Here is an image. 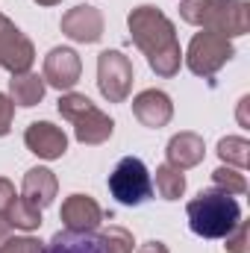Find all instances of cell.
<instances>
[{
	"mask_svg": "<svg viewBox=\"0 0 250 253\" xmlns=\"http://www.w3.org/2000/svg\"><path fill=\"white\" fill-rule=\"evenodd\" d=\"M0 18H3V15H0Z\"/></svg>",
	"mask_w": 250,
	"mask_h": 253,
	"instance_id": "f546056e",
	"label": "cell"
},
{
	"mask_svg": "<svg viewBox=\"0 0 250 253\" xmlns=\"http://www.w3.org/2000/svg\"><path fill=\"white\" fill-rule=\"evenodd\" d=\"M59 221L65 224V230L74 233H97L100 224L106 221V212L91 194H71L59 209Z\"/></svg>",
	"mask_w": 250,
	"mask_h": 253,
	"instance_id": "8fae6325",
	"label": "cell"
},
{
	"mask_svg": "<svg viewBox=\"0 0 250 253\" xmlns=\"http://www.w3.org/2000/svg\"><path fill=\"white\" fill-rule=\"evenodd\" d=\"M9 236H12V227H9V221H6V218L0 215V245H3V242H6Z\"/></svg>",
	"mask_w": 250,
	"mask_h": 253,
	"instance_id": "83f0119b",
	"label": "cell"
},
{
	"mask_svg": "<svg viewBox=\"0 0 250 253\" xmlns=\"http://www.w3.org/2000/svg\"><path fill=\"white\" fill-rule=\"evenodd\" d=\"M156 194L162 200H180L186 194V174L174 165H159L156 168Z\"/></svg>",
	"mask_w": 250,
	"mask_h": 253,
	"instance_id": "ffe728a7",
	"label": "cell"
},
{
	"mask_svg": "<svg viewBox=\"0 0 250 253\" xmlns=\"http://www.w3.org/2000/svg\"><path fill=\"white\" fill-rule=\"evenodd\" d=\"M106 186H109V194H112L121 206H141V203L150 200V194H153L150 171H147V165H144L138 156H124V159H118V165L112 168Z\"/></svg>",
	"mask_w": 250,
	"mask_h": 253,
	"instance_id": "8992f818",
	"label": "cell"
},
{
	"mask_svg": "<svg viewBox=\"0 0 250 253\" xmlns=\"http://www.w3.org/2000/svg\"><path fill=\"white\" fill-rule=\"evenodd\" d=\"M15 197H18V194H15V186H12L6 177H0V215H6V209L12 206Z\"/></svg>",
	"mask_w": 250,
	"mask_h": 253,
	"instance_id": "484cf974",
	"label": "cell"
},
{
	"mask_svg": "<svg viewBox=\"0 0 250 253\" xmlns=\"http://www.w3.org/2000/svg\"><path fill=\"white\" fill-rule=\"evenodd\" d=\"M24 144L30 153H36L39 159H62L68 150V135L62 126L50 124V121H33L24 129Z\"/></svg>",
	"mask_w": 250,
	"mask_h": 253,
	"instance_id": "7c38bea8",
	"label": "cell"
},
{
	"mask_svg": "<svg viewBox=\"0 0 250 253\" xmlns=\"http://www.w3.org/2000/svg\"><path fill=\"white\" fill-rule=\"evenodd\" d=\"M212 186L236 197V194H245V191H248V180H245V174H242L239 168L221 165V168L212 171Z\"/></svg>",
	"mask_w": 250,
	"mask_h": 253,
	"instance_id": "7402d4cb",
	"label": "cell"
},
{
	"mask_svg": "<svg viewBox=\"0 0 250 253\" xmlns=\"http://www.w3.org/2000/svg\"><path fill=\"white\" fill-rule=\"evenodd\" d=\"M59 30H62V36H68V39L77 42V44H94V42L103 39L106 24H103L100 9H94V6H88V3H80V6L68 9L62 15Z\"/></svg>",
	"mask_w": 250,
	"mask_h": 253,
	"instance_id": "9c48e42d",
	"label": "cell"
},
{
	"mask_svg": "<svg viewBox=\"0 0 250 253\" xmlns=\"http://www.w3.org/2000/svg\"><path fill=\"white\" fill-rule=\"evenodd\" d=\"M218 156H221L224 165L245 171L250 165V141L242 138V135H224L218 141Z\"/></svg>",
	"mask_w": 250,
	"mask_h": 253,
	"instance_id": "d6986e66",
	"label": "cell"
},
{
	"mask_svg": "<svg viewBox=\"0 0 250 253\" xmlns=\"http://www.w3.org/2000/svg\"><path fill=\"white\" fill-rule=\"evenodd\" d=\"M39 6H56V3H62V0H36Z\"/></svg>",
	"mask_w": 250,
	"mask_h": 253,
	"instance_id": "f1b7e54d",
	"label": "cell"
},
{
	"mask_svg": "<svg viewBox=\"0 0 250 253\" xmlns=\"http://www.w3.org/2000/svg\"><path fill=\"white\" fill-rule=\"evenodd\" d=\"M180 18L227 39H239L250 30V6L245 0H183Z\"/></svg>",
	"mask_w": 250,
	"mask_h": 253,
	"instance_id": "3957f363",
	"label": "cell"
},
{
	"mask_svg": "<svg viewBox=\"0 0 250 253\" xmlns=\"http://www.w3.org/2000/svg\"><path fill=\"white\" fill-rule=\"evenodd\" d=\"M132 115H135V121L141 126L162 129L174 118V103H171V97L162 88H144L132 100Z\"/></svg>",
	"mask_w": 250,
	"mask_h": 253,
	"instance_id": "4fadbf2b",
	"label": "cell"
},
{
	"mask_svg": "<svg viewBox=\"0 0 250 253\" xmlns=\"http://www.w3.org/2000/svg\"><path fill=\"white\" fill-rule=\"evenodd\" d=\"M44 91H47L44 77H39V74H33V71L15 74V77L9 80V97H12L15 106H24V109L39 106V103L44 100Z\"/></svg>",
	"mask_w": 250,
	"mask_h": 253,
	"instance_id": "2e32d148",
	"label": "cell"
},
{
	"mask_svg": "<svg viewBox=\"0 0 250 253\" xmlns=\"http://www.w3.org/2000/svg\"><path fill=\"white\" fill-rule=\"evenodd\" d=\"M135 253H171V251H168V245H165V242L153 239V242H144V245H141Z\"/></svg>",
	"mask_w": 250,
	"mask_h": 253,
	"instance_id": "4316f807",
	"label": "cell"
},
{
	"mask_svg": "<svg viewBox=\"0 0 250 253\" xmlns=\"http://www.w3.org/2000/svg\"><path fill=\"white\" fill-rule=\"evenodd\" d=\"M94 239H97V245H100L103 253H132V248H135L132 233H129L126 227H118V224H109V227L100 230Z\"/></svg>",
	"mask_w": 250,
	"mask_h": 253,
	"instance_id": "44dd1931",
	"label": "cell"
},
{
	"mask_svg": "<svg viewBox=\"0 0 250 253\" xmlns=\"http://www.w3.org/2000/svg\"><path fill=\"white\" fill-rule=\"evenodd\" d=\"M56 109H59V115H62L65 121L74 124V135H77L80 144H91V147H94V144L109 141L112 132H115V121H112L100 106H94L85 94L62 91Z\"/></svg>",
	"mask_w": 250,
	"mask_h": 253,
	"instance_id": "277c9868",
	"label": "cell"
},
{
	"mask_svg": "<svg viewBox=\"0 0 250 253\" xmlns=\"http://www.w3.org/2000/svg\"><path fill=\"white\" fill-rule=\"evenodd\" d=\"M233 56H236L233 39L218 36V33H212V30H200V33H194V39L188 42V50H186V56H183V62L188 65V71H191L194 77L212 80Z\"/></svg>",
	"mask_w": 250,
	"mask_h": 253,
	"instance_id": "5b68a950",
	"label": "cell"
},
{
	"mask_svg": "<svg viewBox=\"0 0 250 253\" xmlns=\"http://www.w3.org/2000/svg\"><path fill=\"white\" fill-rule=\"evenodd\" d=\"M42 245L36 236H9L3 245H0V253H42Z\"/></svg>",
	"mask_w": 250,
	"mask_h": 253,
	"instance_id": "603a6c76",
	"label": "cell"
},
{
	"mask_svg": "<svg viewBox=\"0 0 250 253\" xmlns=\"http://www.w3.org/2000/svg\"><path fill=\"white\" fill-rule=\"evenodd\" d=\"M33 62H36V47H33V42L15 27V21H9V18L3 15V18H0V68L15 77V74L30 71Z\"/></svg>",
	"mask_w": 250,
	"mask_h": 253,
	"instance_id": "ba28073f",
	"label": "cell"
},
{
	"mask_svg": "<svg viewBox=\"0 0 250 253\" xmlns=\"http://www.w3.org/2000/svg\"><path fill=\"white\" fill-rule=\"evenodd\" d=\"M80 74H83V59L74 47H53L44 56V68H42L44 85L56 91H71L80 83Z\"/></svg>",
	"mask_w": 250,
	"mask_h": 253,
	"instance_id": "30bf717a",
	"label": "cell"
},
{
	"mask_svg": "<svg viewBox=\"0 0 250 253\" xmlns=\"http://www.w3.org/2000/svg\"><path fill=\"white\" fill-rule=\"evenodd\" d=\"M188 227L200 239H224L239 221H242V206L233 194L221 189H203L197 197L186 203Z\"/></svg>",
	"mask_w": 250,
	"mask_h": 253,
	"instance_id": "7a4b0ae2",
	"label": "cell"
},
{
	"mask_svg": "<svg viewBox=\"0 0 250 253\" xmlns=\"http://www.w3.org/2000/svg\"><path fill=\"white\" fill-rule=\"evenodd\" d=\"M12 121H15V103H12V97H9V94H3V91H0V138H3V135H9Z\"/></svg>",
	"mask_w": 250,
	"mask_h": 253,
	"instance_id": "d4e9b609",
	"label": "cell"
},
{
	"mask_svg": "<svg viewBox=\"0 0 250 253\" xmlns=\"http://www.w3.org/2000/svg\"><path fill=\"white\" fill-rule=\"evenodd\" d=\"M165 156H168V165L188 171V168H197L206 156V144H203V135L197 132H177L171 135L168 147H165Z\"/></svg>",
	"mask_w": 250,
	"mask_h": 253,
	"instance_id": "9a60e30c",
	"label": "cell"
},
{
	"mask_svg": "<svg viewBox=\"0 0 250 253\" xmlns=\"http://www.w3.org/2000/svg\"><path fill=\"white\" fill-rule=\"evenodd\" d=\"M56 191H59V180L50 168H30L24 174V183H21V197L36 206V209H47L53 200H56Z\"/></svg>",
	"mask_w": 250,
	"mask_h": 253,
	"instance_id": "5bb4252c",
	"label": "cell"
},
{
	"mask_svg": "<svg viewBox=\"0 0 250 253\" xmlns=\"http://www.w3.org/2000/svg\"><path fill=\"white\" fill-rule=\"evenodd\" d=\"M42 253H103L94 233H74V230H59L53 233L50 242L42 245Z\"/></svg>",
	"mask_w": 250,
	"mask_h": 253,
	"instance_id": "e0dca14e",
	"label": "cell"
},
{
	"mask_svg": "<svg viewBox=\"0 0 250 253\" xmlns=\"http://www.w3.org/2000/svg\"><path fill=\"white\" fill-rule=\"evenodd\" d=\"M227 253H248V221H239L227 236H224Z\"/></svg>",
	"mask_w": 250,
	"mask_h": 253,
	"instance_id": "cb8c5ba5",
	"label": "cell"
},
{
	"mask_svg": "<svg viewBox=\"0 0 250 253\" xmlns=\"http://www.w3.org/2000/svg\"><path fill=\"white\" fill-rule=\"evenodd\" d=\"M132 62L121 50H103L97 56V88L109 103H124L132 91Z\"/></svg>",
	"mask_w": 250,
	"mask_h": 253,
	"instance_id": "52a82bcc",
	"label": "cell"
},
{
	"mask_svg": "<svg viewBox=\"0 0 250 253\" xmlns=\"http://www.w3.org/2000/svg\"><path fill=\"white\" fill-rule=\"evenodd\" d=\"M126 27H129L132 44L147 56V65L156 77L171 80L180 74L183 50L177 42V27L159 6H150V3L135 6L126 15Z\"/></svg>",
	"mask_w": 250,
	"mask_h": 253,
	"instance_id": "6da1fadb",
	"label": "cell"
},
{
	"mask_svg": "<svg viewBox=\"0 0 250 253\" xmlns=\"http://www.w3.org/2000/svg\"><path fill=\"white\" fill-rule=\"evenodd\" d=\"M3 218L9 221V227H12V230H24V233H33V230H39V227H42V209L30 206L24 197H15Z\"/></svg>",
	"mask_w": 250,
	"mask_h": 253,
	"instance_id": "ac0fdd59",
	"label": "cell"
}]
</instances>
